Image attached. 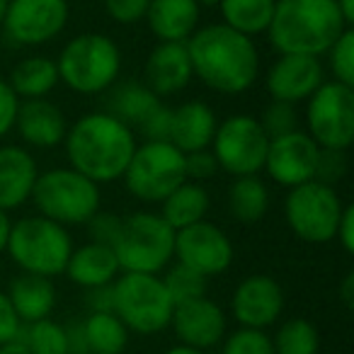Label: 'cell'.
<instances>
[{
  "label": "cell",
  "instance_id": "cell-1",
  "mask_svg": "<svg viewBox=\"0 0 354 354\" xmlns=\"http://www.w3.org/2000/svg\"><path fill=\"white\" fill-rule=\"evenodd\" d=\"M192 73L218 95H243L260 75V51L255 39L238 35L223 22L199 25L187 39Z\"/></svg>",
  "mask_w": 354,
  "mask_h": 354
},
{
  "label": "cell",
  "instance_id": "cell-2",
  "mask_svg": "<svg viewBox=\"0 0 354 354\" xmlns=\"http://www.w3.org/2000/svg\"><path fill=\"white\" fill-rule=\"evenodd\" d=\"M136 146V131L104 109L78 117L64 138L68 165L97 185L122 180Z\"/></svg>",
  "mask_w": 354,
  "mask_h": 354
},
{
  "label": "cell",
  "instance_id": "cell-3",
  "mask_svg": "<svg viewBox=\"0 0 354 354\" xmlns=\"http://www.w3.org/2000/svg\"><path fill=\"white\" fill-rule=\"evenodd\" d=\"M347 27L335 0H277L267 39L277 54L320 59Z\"/></svg>",
  "mask_w": 354,
  "mask_h": 354
},
{
  "label": "cell",
  "instance_id": "cell-4",
  "mask_svg": "<svg viewBox=\"0 0 354 354\" xmlns=\"http://www.w3.org/2000/svg\"><path fill=\"white\" fill-rule=\"evenodd\" d=\"M59 80L78 95H102L119 83L122 49L102 32H85L66 41L56 59Z\"/></svg>",
  "mask_w": 354,
  "mask_h": 354
},
{
  "label": "cell",
  "instance_id": "cell-5",
  "mask_svg": "<svg viewBox=\"0 0 354 354\" xmlns=\"http://www.w3.org/2000/svg\"><path fill=\"white\" fill-rule=\"evenodd\" d=\"M37 214L61 226H85L102 209V189L71 165L39 172L32 189Z\"/></svg>",
  "mask_w": 354,
  "mask_h": 354
},
{
  "label": "cell",
  "instance_id": "cell-6",
  "mask_svg": "<svg viewBox=\"0 0 354 354\" xmlns=\"http://www.w3.org/2000/svg\"><path fill=\"white\" fill-rule=\"evenodd\" d=\"M73 248L68 228L39 214H32L20 221H12L6 252L25 274L54 279L64 274Z\"/></svg>",
  "mask_w": 354,
  "mask_h": 354
},
{
  "label": "cell",
  "instance_id": "cell-7",
  "mask_svg": "<svg viewBox=\"0 0 354 354\" xmlns=\"http://www.w3.org/2000/svg\"><path fill=\"white\" fill-rule=\"evenodd\" d=\"M112 250L122 272L162 274L175 260V228L156 212H133L122 216Z\"/></svg>",
  "mask_w": 354,
  "mask_h": 354
},
{
  "label": "cell",
  "instance_id": "cell-8",
  "mask_svg": "<svg viewBox=\"0 0 354 354\" xmlns=\"http://www.w3.org/2000/svg\"><path fill=\"white\" fill-rule=\"evenodd\" d=\"M175 301L170 299L160 274L122 272L112 284V313L119 315L129 333L158 335L170 328Z\"/></svg>",
  "mask_w": 354,
  "mask_h": 354
},
{
  "label": "cell",
  "instance_id": "cell-9",
  "mask_svg": "<svg viewBox=\"0 0 354 354\" xmlns=\"http://www.w3.org/2000/svg\"><path fill=\"white\" fill-rule=\"evenodd\" d=\"M127 192L143 204H160L187 180L185 153L170 141H141L122 175Z\"/></svg>",
  "mask_w": 354,
  "mask_h": 354
},
{
  "label": "cell",
  "instance_id": "cell-10",
  "mask_svg": "<svg viewBox=\"0 0 354 354\" xmlns=\"http://www.w3.org/2000/svg\"><path fill=\"white\" fill-rule=\"evenodd\" d=\"M344 202L337 189L310 180L291 187L284 199V218L289 231L310 245H325L335 241V228L342 216Z\"/></svg>",
  "mask_w": 354,
  "mask_h": 354
},
{
  "label": "cell",
  "instance_id": "cell-11",
  "mask_svg": "<svg viewBox=\"0 0 354 354\" xmlns=\"http://www.w3.org/2000/svg\"><path fill=\"white\" fill-rule=\"evenodd\" d=\"M270 136L262 129L260 119L252 114H231L221 119L212 138L209 151L216 158L218 170L231 177L260 175L265 167Z\"/></svg>",
  "mask_w": 354,
  "mask_h": 354
},
{
  "label": "cell",
  "instance_id": "cell-12",
  "mask_svg": "<svg viewBox=\"0 0 354 354\" xmlns=\"http://www.w3.org/2000/svg\"><path fill=\"white\" fill-rule=\"evenodd\" d=\"M306 133L320 148L349 151L354 141V88L325 80L306 100Z\"/></svg>",
  "mask_w": 354,
  "mask_h": 354
},
{
  "label": "cell",
  "instance_id": "cell-13",
  "mask_svg": "<svg viewBox=\"0 0 354 354\" xmlns=\"http://www.w3.org/2000/svg\"><path fill=\"white\" fill-rule=\"evenodd\" d=\"M68 0H10L3 32L15 46H44L66 30Z\"/></svg>",
  "mask_w": 354,
  "mask_h": 354
},
{
  "label": "cell",
  "instance_id": "cell-14",
  "mask_svg": "<svg viewBox=\"0 0 354 354\" xmlns=\"http://www.w3.org/2000/svg\"><path fill=\"white\" fill-rule=\"evenodd\" d=\"M236 248L228 233L212 221H199L183 231H175V260L192 267L207 279L231 270Z\"/></svg>",
  "mask_w": 354,
  "mask_h": 354
},
{
  "label": "cell",
  "instance_id": "cell-15",
  "mask_svg": "<svg viewBox=\"0 0 354 354\" xmlns=\"http://www.w3.org/2000/svg\"><path fill=\"white\" fill-rule=\"evenodd\" d=\"M318 158L320 146L308 136L306 131L296 129L284 136L270 138L265 156V167L272 183L279 187H299L304 183L315 180V170H318Z\"/></svg>",
  "mask_w": 354,
  "mask_h": 354
},
{
  "label": "cell",
  "instance_id": "cell-16",
  "mask_svg": "<svg viewBox=\"0 0 354 354\" xmlns=\"http://www.w3.org/2000/svg\"><path fill=\"white\" fill-rule=\"evenodd\" d=\"M284 289L270 274H250L238 281L231 296V315L238 328L270 330L284 313Z\"/></svg>",
  "mask_w": 354,
  "mask_h": 354
},
{
  "label": "cell",
  "instance_id": "cell-17",
  "mask_svg": "<svg viewBox=\"0 0 354 354\" xmlns=\"http://www.w3.org/2000/svg\"><path fill=\"white\" fill-rule=\"evenodd\" d=\"M325 83V66L315 56L279 54L267 68L265 90L270 100L299 107Z\"/></svg>",
  "mask_w": 354,
  "mask_h": 354
},
{
  "label": "cell",
  "instance_id": "cell-18",
  "mask_svg": "<svg viewBox=\"0 0 354 354\" xmlns=\"http://www.w3.org/2000/svg\"><path fill=\"white\" fill-rule=\"evenodd\" d=\"M170 328L180 344L209 352L223 342L228 333V318L216 301H212L209 296H199V299L175 304Z\"/></svg>",
  "mask_w": 354,
  "mask_h": 354
},
{
  "label": "cell",
  "instance_id": "cell-19",
  "mask_svg": "<svg viewBox=\"0 0 354 354\" xmlns=\"http://www.w3.org/2000/svg\"><path fill=\"white\" fill-rule=\"evenodd\" d=\"M12 131L20 133L25 146L49 151V148L64 143L66 131H68V119L59 104H54L46 97L20 100Z\"/></svg>",
  "mask_w": 354,
  "mask_h": 354
},
{
  "label": "cell",
  "instance_id": "cell-20",
  "mask_svg": "<svg viewBox=\"0 0 354 354\" xmlns=\"http://www.w3.org/2000/svg\"><path fill=\"white\" fill-rule=\"evenodd\" d=\"M39 165L32 151L20 143H3L0 146V209L15 212L32 199Z\"/></svg>",
  "mask_w": 354,
  "mask_h": 354
},
{
  "label": "cell",
  "instance_id": "cell-21",
  "mask_svg": "<svg viewBox=\"0 0 354 354\" xmlns=\"http://www.w3.org/2000/svg\"><path fill=\"white\" fill-rule=\"evenodd\" d=\"M192 61L187 54V44H172V41H158L146 59L143 68V83L158 95V97H172L183 93L192 83Z\"/></svg>",
  "mask_w": 354,
  "mask_h": 354
},
{
  "label": "cell",
  "instance_id": "cell-22",
  "mask_svg": "<svg viewBox=\"0 0 354 354\" xmlns=\"http://www.w3.org/2000/svg\"><path fill=\"white\" fill-rule=\"evenodd\" d=\"M143 20L158 41L187 44L202 25V8L197 0H151Z\"/></svg>",
  "mask_w": 354,
  "mask_h": 354
},
{
  "label": "cell",
  "instance_id": "cell-23",
  "mask_svg": "<svg viewBox=\"0 0 354 354\" xmlns=\"http://www.w3.org/2000/svg\"><path fill=\"white\" fill-rule=\"evenodd\" d=\"M218 117L212 104L202 100H187L180 107L172 109L170 138L167 141L183 153L204 151L212 146V138L216 133Z\"/></svg>",
  "mask_w": 354,
  "mask_h": 354
},
{
  "label": "cell",
  "instance_id": "cell-24",
  "mask_svg": "<svg viewBox=\"0 0 354 354\" xmlns=\"http://www.w3.org/2000/svg\"><path fill=\"white\" fill-rule=\"evenodd\" d=\"M64 274L75 286L88 291V289H97V286L114 284V279L122 274V270H119V262L112 245H102V243L90 241L80 248H73Z\"/></svg>",
  "mask_w": 354,
  "mask_h": 354
},
{
  "label": "cell",
  "instance_id": "cell-25",
  "mask_svg": "<svg viewBox=\"0 0 354 354\" xmlns=\"http://www.w3.org/2000/svg\"><path fill=\"white\" fill-rule=\"evenodd\" d=\"M8 301L22 325L51 318L56 308V286L54 279L39 274H17L8 286Z\"/></svg>",
  "mask_w": 354,
  "mask_h": 354
},
{
  "label": "cell",
  "instance_id": "cell-26",
  "mask_svg": "<svg viewBox=\"0 0 354 354\" xmlns=\"http://www.w3.org/2000/svg\"><path fill=\"white\" fill-rule=\"evenodd\" d=\"M209 209H212V197H209L207 187L202 183L185 180L160 202V216L175 231H183V228L204 221Z\"/></svg>",
  "mask_w": 354,
  "mask_h": 354
},
{
  "label": "cell",
  "instance_id": "cell-27",
  "mask_svg": "<svg viewBox=\"0 0 354 354\" xmlns=\"http://www.w3.org/2000/svg\"><path fill=\"white\" fill-rule=\"evenodd\" d=\"M12 93L20 100H39V97H49L56 90L59 80V68H56V61L49 56H27L20 64L12 68L10 78Z\"/></svg>",
  "mask_w": 354,
  "mask_h": 354
},
{
  "label": "cell",
  "instance_id": "cell-28",
  "mask_svg": "<svg viewBox=\"0 0 354 354\" xmlns=\"http://www.w3.org/2000/svg\"><path fill=\"white\" fill-rule=\"evenodd\" d=\"M107 93H109V97H107V109H104V112L117 117L119 122L131 127L133 131H136L138 124L148 117V112L160 102V97H158L146 83H138V80L114 83Z\"/></svg>",
  "mask_w": 354,
  "mask_h": 354
},
{
  "label": "cell",
  "instance_id": "cell-29",
  "mask_svg": "<svg viewBox=\"0 0 354 354\" xmlns=\"http://www.w3.org/2000/svg\"><path fill=\"white\" fill-rule=\"evenodd\" d=\"M228 212L238 223H260L270 212V189L260 175L233 177L228 187Z\"/></svg>",
  "mask_w": 354,
  "mask_h": 354
},
{
  "label": "cell",
  "instance_id": "cell-30",
  "mask_svg": "<svg viewBox=\"0 0 354 354\" xmlns=\"http://www.w3.org/2000/svg\"><path fill=\"white\" fill-rule=\"evenodd\" d=\"M90 354H122L129 344V330L112 310H93L80 320Z\"/></svg>",
  "mask_w": 354,
  "mask_h": 354
},
{
  "label": "cell",
  "instance_id": "cell-31",
  "mask_svg": "<svg viewBox=\"0 0 354 354\" xmlns=\"http://www.w3.org/2000/svg\"><path fill=\"white\" fill-rule=\"evenodd\" d=\"M277 0H221V22L250 39L267 35Z\"/></svg>",
  "mask_w": 354,
  "mask_h": 354
},
{
  "label": "cell",
  "instance_id": "cell-32",
  "mask_svg": "<svg viewBox=\"0 0 354 354\" xmlns=\"http://www.w3.org/2000/svg\"><path fill=\"white\" fill-rule=\"evenodd\" d=\"M274 354H318L320 335L308 318H289L272 335Z\"/></svg>",
  "mask_w": 354,
  "mask_h": 354
},
{
  "label": "cell",
  "instance_id": "cell-33",
  "mask_svg": "<svg viewBox=\"0 0 354 354\" xmlns=\"http://www.w3.org/2000/svg\"><path fill=\"white\" fill-rule=\"evenodd\" d=\"M20 339L32 354H68V333L66 325L54 318L27 323L20 328Z\"/></svg>",
  "mask_w": 354,
  "mask_h": 354
},
{
  "label": "cell",
  "instance_id": "cell-34",
  "mask_svg": "<svg viewBox=\"0 0 354 354\" xmlns=\"http://www.w3.org/2000/svg\"><path fill=\"white\" fill-rule=\"evenodd\" d=\"M162 284H165L167 294L175 304H183V301H192L199 296H207L209 279L199 272H194L192 267L183 265V262H175V265H167L160 274Z\"/></svg>",
  "mask_w": 354,
  "mask_h": 354
},
{
  "label": "cell",
  "instance_id": "cell-35",
  "mask_svg": "<svg viewBox=\"0 0 354 354\" xmlns=\"http://www.w3.org/2000/svg\"><path fill=\"white\" fill-rule=\"evenodd\" d=\"M328 56V71L333 73V80L354 88V30L347 27L337 37L333 46L325 51Z\"/></svg>",
  "mask_w": 354,
  "mask_h": 354
},
{
  "label": "cell",
  "instance_id": "cell-36",
  "mask_svg": "<svg viewBox=\"0 0 354 354\" xmlns=\"http://www.w3.org/2000/svg\"><path fill=\"white\" fill-rule=\"evenodd\" d=\"M221 354H274L272 335L267 330L238 328L233 333H226Z\"/></svg>",
  "mask_w": 354,
  "mask_h": 354
},
{
  "label": "cell",
  "instance_id": "cell-37",
  "mask_svg": "<svg viewBox=\"0 0 354 354\" xmlns=\"http://www.w3.org/2000/svg\"><path fill=\"white\" fill-rule=\"evenodd\" d=\"M260 124L270 138L284 136V133H291L299 129V109H296V104L270 100V104H267L260 117Z\"/></svg>",
  "mask_w": 354,
  "mask_h": 354
},
{
  "label": "cell",
  "instance_id": "cell-38",
  "mask_svg": "<svg viewBox=\"0 0 354 354\" xmlns=\"http://www.w3.org/2000/svg\"><path fill=\"white\" fill-rule=\"evenodd\" d=\"M349 170V158L347 151H333V148H320L318 158V170H315V180L323 185L335 187L337 183H342Z\"/></svg>",
  "mask_w": 354,
  "mask_h": 354
},
{
  "label": "cell",
  "instance_id": "cell-39",
  "mask_svg": "<svg viewBox=\"0 0 354 354\" xmlns=\"http://www.w3.org/2000/svg\"><path fill=\"white\" fill-rule=\"evenodd\" d=\"M170 122H172V107L158 102L148 112V117L138 124L136 131H141L143 141H167L170 138Z\"/></svg>",
  "mask_w": 354,
  "mask_h": 354
},
{
  "label": "cell",
  "instance_id": "cell-40",
  "mask_svg": "<svg viewBox=\"0 0 354 354\" xmlns=\"http://www.w3.org/2000/svg\"><path fill=\"white\" fill-rule=\"evenodd\" d=\"M104 12L109 20L119 22V25H136L146 17V10L151 6V0H102Z\"/></svg>",
  "mask_w": 354,
  "mask_h": 354
},
{
  "label": "cell",
  "instance_id": "cell-41",
  "mask_svg": "<svg viewBox=\"0 0 354 354\" xmlns=\"http://www.w3.org/2000/svg\"><path fill=\"white\" fill-rule=\"evenodd\" d=\"M85 226H88V231H90V241L102 243V245H114V241H117V236H119V228H122V216L114 212L100 209Z\"/></svg>",
  "mask_w": 354,
  "mask_h": 354
},
{
  "label": "cell",
  "instance_id": "cell-42",
  "mask_svg": "<svg viewBox=\"0 0 354 354\" xmlns=\"http://www.w3.org/2000/svg\"><path fill=\"white\" fill-rule=\"evenodd\" d=\"M218 172L216 158L209 148L204 151H194V153H185V175L192 183H207Z\"/></svg>",
  "mask_w": 354,
  "mask_h": 354
},
{
  "label": "cell",
  "instance_id": "cell-43",
  "mask_svg": "<svg viewBox=\"0 0 354 354\" xmlns=\"http://www.w3.org/2000/svg\"><path fill=\"white\" fill-rule=\"evenodd\" d=\"M17 107H20V97L12 93L10 83L0 75V141L15 129Z\"/></svg>",
  "mask_w": 354,
  "mask_h": 354
},
{
  "label": "cell",
  "instance_id": "cell-44",
  "mask_svg": "<svg viewBox=\"0 0 354 354\" xmlns=\"http://www.w3.org/2000/svg\"><path fill=\"white\" fill-rule=\"evenodd\" d=\"M22 323L17 320L15 310H12L10 301H8V294L0 289V344L10 342L20 335Z\"/></svg>",
  "mask_w": 354,
  "mask_h": 354
},
{
  "label": "cell",
  "instance_id": "cell-45",
  "mask_svg": "<svg viewBox=\"0 0 354 354\" xmlns=\"http://www.w3.org/2000/svg\"><path fill=\"white\" fill-rule=\"evenodd\" d=\"M335 241L339 243L347 255L354 252V207L352 204H344L342 209V216H339V223L335 228Z\"/></svg>",
  "mask_w": 354,
  "mask_h": 354
},
{
  "label": "cell",
  "instance_id": "cell-46",
  "mask_svg": "<svg viewBox=\"0 0 354 354\" xmlns=\"http://www.w3.org/2000/svg\"><path fill=\"white\" fill-rule=\"evenodd\" d=\"M85 304H88L90 313L93 310H112V284L88 289L85 291Z\"/></svg>",
  "mask_w": 354,
  "mask_h": 354
},
{
  "label": "cell",
  "instance_id": "cell-47",
  "mask_svg": "<svg viewBox=\"0 0 354 354\" xmlns=\"http://www.w3.org/2000/svg\"><path fill=\"white\" fill-rule=\"evenodd\" d=\"M66 333H68V354H90L88 344H85V337H83L80 320H78V323L66 325Z\"/></svg>",
  "mask_w": 354,
  "mask_h": 354
},
{
  "label": "cell",
  "instance_id": "cell-48",
  "mask_svg": "<svg viewBox=\"0 0 354 354\" xmlns=\"http://www.w3.org/2000/svg\"><path fill=\"white\" fill-rule=\"evenodd\" d=\"M339 301H342V306L347 310L354 308V272H347L342 279V284H339Z\"/></svg>",
  "mask_w": 354,
  "mask_h": 354
},
{
  "label": "cell",
  "instance_id": "cell-49",
  "mask_svg": "<svg viewBox=\"0 0 354 354\" xmlns=\"http://www.w3.org/2000/svg\"><path fill=\"white\" fill-rule=\"evenodd\" d=\"M10 216H8V212H3L0 209V255L6 252V245H8V236H10Z\"/></svg>",
  "mask_w": 354,
  "mask_h": 354
},
{
  "label": "cell",
  "instance_id": "cell-50",
  "mask_svg": "<svg viewBox=\"0 0 354 354\" xmlns=\"http://www.w3.org/2000/svg\"><path fill=\"white\" fill-rule=\"evenodd\" d=\"M0 354H32V352L27 349V344L20 339V335H17V337L10 339V342L0 344Z\"/></svg>",
  "mask_w": 354,
  "mask_h": 354
},
{
  "label": "cell",
  "instance_id": "cell-51",
  "mask_svg": "<svg viewBox=\"0 0 354 354\" xmlns=\"http://www.w3.org/2000/svg\"><path fill=\"white\" fill-rule=\"evenodd\" d=\"M335 6L339 8L344 22H347V25H352V22H354V0H335Z\"/></svg>",
  "mask_w": 354,
  "mask_h": 354
},
{
  "label": "cell",
  "instance_id": "cell-52",
  "mask_svg": "<svg viewBox=\"0 0 354 354\" xmlns=\"http://www.w3.org/2000/svg\"><path fill=\"white\" fill-rule=\"evenodd\" d=\"M165 354H207L204 349H197V347H187V344H180L177 342L175 347H170Z\"/></svg>",
  "mask_w": 354,
  "mask_h": 354
},
{
  "label": "cell",
  "instance_id": "cell-53",
  "mask_svg": "<svg viewBox=\"0 0 354 354\" xmlns=\"http://www.w3.org/2000/svg\"><path fill=\"white\" fill-rule=\"evenodd\" d=\"M197 3H199V8H202V10H204V8H218V6H221V0H197Z\"/></svg>",
  "mask_w": 354,
  "mask_h": 354
},
{
  "label": "cell",
  "instance_id": "cell-54",
  "mask_svg": "<svg viewBox=\"0 0 354 354\" xmlns=\"http://www.w3.org/2000/svg\"><path fill=\"white\" fill-rule=\"evenodd\" d=\"M8 6H10V0H0V25H3V17L8 12Z\"/></svg>",
  "mask_w": 354,
  "mask_h": 354
}]
</instances>
